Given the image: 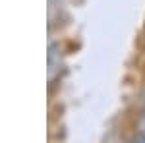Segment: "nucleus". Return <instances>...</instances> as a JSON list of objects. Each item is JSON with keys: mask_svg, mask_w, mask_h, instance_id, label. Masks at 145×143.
<instances>
[{"mask_svg": "<svg viewBox=\"0 0 145 143\" xmlns=\"http://www.w3.org/2000/svg\"><path fill=\"white\" fill-rule=\"evenodd\" d=\"M141 128H143V137H145V120H143V126H141Z\"/></svg>", "mask_w": 145, "mask_h": 143, "instance_id": "obj_2", "label": "nucleus"}, {"mask_svg": "<svg viewBox=\"0 0 145 143\" xmlns=\"http://www.w3.org/2000/svg\"><path fill=\"white\" fill-rule=\"evenodd\" d=\"M134 143H145V137H141V139H137V141H134Z\"/></svg>", "mask_w": 145, "mask_h": 143, "instance_id": "obj_1", "label": "nucleus"}]
</instances>
